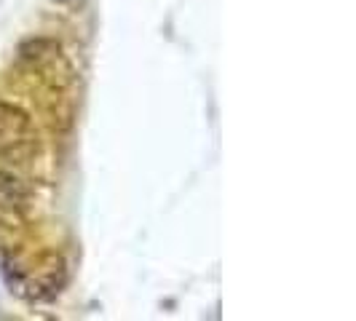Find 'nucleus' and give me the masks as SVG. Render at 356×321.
Segmentation results:
<instances>
[{
	"label": "nucleus",
	"mask_w": 356,
	"mask_h": 321,
	"mask_svg": "<svg viewBox=\"0 0 356 321\" xmlns=\"http://www.w3.org/2000/svg\"><path fill=\"white\" fill-rule=\"evenodd\" d=\"M59 3H72V0H59Z\"/></svg>",
	"instance_id": "f03ea898"
},
{
	"label": "nucleus",
	"mask_w": 356,
	"mask_h": 321,
	"mask_svg": "<svg viewBox=\"0 0 356 321\" xmlns=\"http://www.w3.org/2000/svg\"><path fill=\"white\" fill-rule=\"evenodd\" d=\"M35 150V134L30 118L11 105H0V153L6 158H30Z\"/></svg>",
	"instance_id": "f257e3e1"
}]
</instances>
